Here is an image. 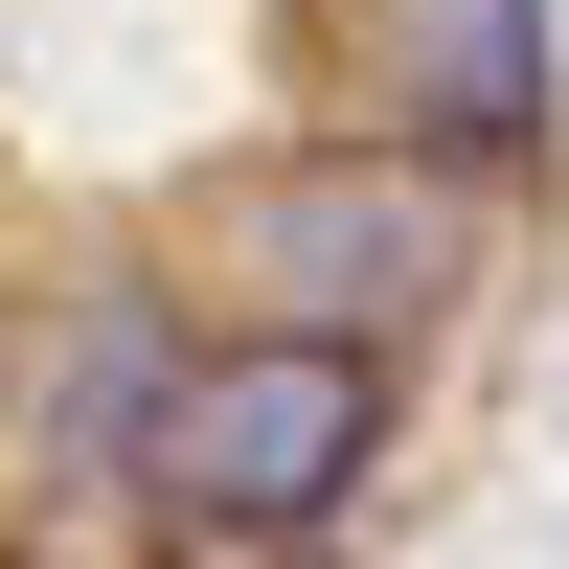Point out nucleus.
<instances>
[{
	"instance_id": "obj_4",
	"label": "nucleus",
	"mask_w": 569,
	"mask_h": 569,
	"mask_svg": "<svg viewBox=\"0 0 569 569\" xmlns=\"http://www.w3.org/2000/svg\"><path fill=\"white\" fill-rule=\"evenodd\" d=\"M160 388H182V342L137 297H91L69 319V410H46V456H91V479H137V433H160Z\"/></svg>"
},
{
	"instance_id": "obj_2",
	"label": "nucleus",
	"mask_w": 569,
	"mask_h": 569,
	"mask_svg": "<svg viewBox=\"0 0 569 569\" xmlns=\"http://www.w3.org/2000/svg\"><path fill=\"white\" fill-rule=\"evenodd\" d=\"M228 319H319V342H433L456 273H479V206H456L433 137H319V160L228 182Z\"/></svg>"
},
{
	"instance_id": "obj_3",
	"label": "nucleus",
	"mask_w": 569,
	"mask_h": 569,
	"mask_svg": "<svg viewBox=\"0 0 569 569\" xmlns=\"http://www.w3.org/2000/svg\"><path fill=\"white\" fill-rule=\"evenodd\" d=\"M365 69H388V137L525 160L547 137V0H365Z\"/></svg>"
},
{
	"instance_id": "obj_1",
	"label": "nucleus",
	"mask_w": 569,
	"mask_h": 569,
	"mask_svg": "<svg viewBox=\"0 0 569 569\" xmlns=\"http://www.w3.org/2000/svg\"><path fill=\"white\" fill-rule=\"evenodd\" d=\"M388 479V342H319V319H228V342H182L160 433H137V525L182 569H297L342 501Z\"/></svg>"
},
{
	"instance_id": "obj_5",
	"label": "nucleus",
	"mask_w": 569,
	"mask_h": 569,
	"mask_svg": "<svg viewBox=\"0 0 569 569\" xmlns=\"http://www.w3.org/2000/svg\"><path fill=\"white\" fill-rule=\"evenodd\" d=\"M0 410H23V365H0Z\"/></svg>"
}]
</instances>
